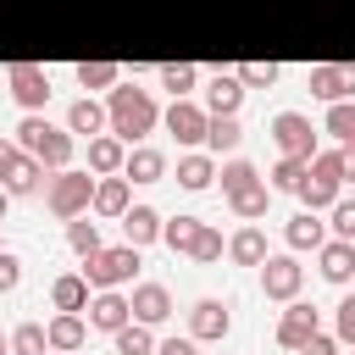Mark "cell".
I'll use <instances>...</instances> for the list:
<instances>
[{
    "label": "cell",
    "instance_id": "9",
    "mask_svg": "<svg viewBox=\"0 0 355 355\" xmlns=\"http://www.w3.org/2000/svg\"><path fill=\"white\" fill-rule=\"evenodd\" d=\"M316 327H322V311H316V305H305V300L294 294V300H288V311L277 316V344L300 355V344H305V338H311Z\"/></svg>",
    "mask_w": 355,
    "mask_h": 355
},
{
    "label": "cell",
    "instance_id": "21",
    "mask_svg": "<svg viewBox=\"0 0 355 355\" xmlns=\"http://www.w3.org/2000/svg\"><path fill=\"white\" fill-rule=\"evenodd\" d=\"M67 133H83V139H94V133H105V105H100L94 94H83V100H72V105H67Z\"/></svg>",
    "mask_w": 355,
    "mask_h": 355
},
{
    "label": "cell",
    "instance_id": "23",
    "mask_svg": "<svg viewBox=\"0 0 355 355\" xmlns=\"http://www.w3.org/2000/svg\"><path fill=\"white\" fill-rule=\"evenodd\" d=\"M283 239H288V250H322V244H327V222H322L316 211H300V216L283 227Z\"/></svg>",
    "mask_w": 355,
    "mask_h": 355
},
{
    "label": "cell",
    "instance_id": "29",
    "mask_svg": "<svg viewBox=\"0 0 355 355\" xmlns=\"http://www.w3.org/2000/svg\"><path fill=\"white\" fill-rule=\"evenodd\" d=\"M200 216H172V222H161V244L166 250H178V255H189L194 250V239H200Z\"/></svg>",
    "mask_w": 355,
    "mask_h": 355
},
{
    "label": "cell",
    "instance_id": "40",
    "mask_svg": "<svg viewBox=\"0 0 355 355\" xmlns=\"http://www.w3.org/2000/svg\"><path fill=\"white\" fill-rule=\"evenodd\" d=\"M300 178H305V161L283 155V161L272 166V183H266V189H283V194H294V189H300Z\"/></svg>",
    "mask_w": 355,
    "mask_h": 355
},
{
    "label": "cell",
    "instance_id": "32",
    "mask_svg": "<svg viewBox=\"0 0 355 355\" xmlns=\"http://www.w3.org/2000/svg\"><path fill=\"white\" fill-rule=\"evenodd\" d=\"M233 78H239L244 89H272V83L283 78V67H277V61H239Z\"/></svg>",
    "mask_w": 355,
    "mask_h": 355
},
{
    "label": "cell",
    "instance_id": "49",
    "mask_svg": "<svg viewBox=\"0 0 355 355\" xmlns=\"http://www.w3.org/2000/svg\"><path fill=\"white\" fill-rule=\"evenodd\" d=\"M6 205H11V194H6V189H0V216H6Z\"/></svg>",
    "mask_w": 355,
    "mask_h": 355
},
{
    "label": "cell",
    "instance_id": "26",
    "mask_svg": "<svg viewBox=\"0 0 355 355\" xmlns=\"http://www.w3.org/2000/svg\"><path fill=\"white\" fill-rule=\"evenodd\" d=\"M39 183H44V166L22 150V155H17V166L6 172V183H0V189H6V194H39Z\"/></svg>",
    "mask_w": 355,
    "mask_h": 355
},
{
    "label": "cell",
    "instance_id": "17",
    "mask_svg": "<svg viewBox=\"0 0 355 355\" xmlns=\"http://www.w3.org/2000/svg\"><path fill=\"white\" fill-rule=\"evenodd\" d=\"M239 105H244V83H239L233 72H211V83H205V111H211V116H239Z\"/></svg>",
    "mask_w": 355,
    "mask_h": 355
},
{
    "label": "cell",
    "instance_id": "2",
    "mask_svg": "<svg viewBox=\"0 0 355 355\" xmlns=\"http://www.w3.org/2000/svg\"><path fill=\"white\" fill-rule=\"evenodd\" d=\"M17 150H28L39 166H50V172H61V166H72V133L67 128H55V122H44L39 111H28L22 122H17Z\"/></svg>",
    "mask_w": 355,
    "mask_h": 355
},
{
    "label": "cell",
    "instance_id": "42",
    "mask_svg": "<svg viewBox=\"0 0 355 355\" xmlns=\"http://www.w3.org/2000/svg\"><path fill=\"white\" fill-rule=\"evenodd\" d=\"M327 216H333V222H327V227H333V239H355V200H344V194H338V200L327 205Z\"/></svg>",
    "mask_w": 355,
    "mask_h": 355
},
{
    "label": "cell",
    "instance_id": "34",
    "mask_svg": "<svg viewBox=\"0 0 355 355\" xmlns=\"http://www.w3.org/2000/svg\"><path fill=\"white\" fill-rule=\"evenodd\" d=\"M11 355H50V338H44V322H22L11 338Z\"/></svg>",
    "mask_w": 355,
    "mask_h": 355
},
{
    "label": "cell",
    "instance_id": "38",
    "mask_svg": "<svg viewBox=\"0 0 355 355\" xmlns=\"http://www.w3.org/2000/svg\"><path fill=\"white\" fill-rule=\"evenodd\" d=\"M305 172H311V178H327V183L344 189V150H316V155L305 161Z\"/></svg>",
    "mask_w": 355,
    "mask_h": 355
},
{
    "label": "cell",
    "instance_id": "24",
    "mask_svg": "<svg viewBox=\"0 0 355 355\" xmlns=\"http://www.w3.org/2000/svg\"><path fill=\"white\" fill-rule=\"evenodd\" d=\"M239 144H244L239 116H211V122H205V150H211V155H233Z\"/></svg>",
    "mask_w": 355,
    "mask_h": 355
},
{
    "label": "cell",
    "instance_id": "1",
    "mask_svg": "<svg viewBox=\"0 0 355 355\" xmlns=\"http://www.w3.org/2000/svg\"><path fill=\"white\" fill-rule=\"evenodd\" d=\"M161 122V105L150 89L139 83H111V100H105V128L122 139V144H144Z\"/></svg>",
    "mask_w": 355,
    "mask_h": 355
},
{
    "label": "cell",
    "instance_id": "53",
    "mask_svg": "<svg viewBox=\"0 0 355 355\" xmlns=\"http://www.w3.org/2000/svg\"><path fill=\"white\" fill-rule=\"evenodd\" d=\"M0 250H6V244H0Z\"/></svg>",
    "mask_w": 355,
    "mask_h": 355
},
{
    "label": "cell",
    "instance_id": "36",
    "mask_svg": "<svg viewBox=\"0 0 355 355\" xmlns=\"http://www.w3.org/2000/svg\"><path fill=\"white\" fill-rule=\"evenodd\" d=\"M78 83L83 89H111V83H122V67L116 61H78Z\"/></svg>",
    "mask_w": 355,
    "mask_h": 355
},
{
    "label": "cell",
    "instance_id": "14",
    "mask_svg": "<svg viewBox=\"0 0 355 355\" xmlns=\"http://www.w3.org/2000/svg\"><path fill=\"white\" fill-rule=\"evenodd\" d=\"M128 205H133V183H128L122 172L94 178V200H89V211H94V216H122Z\"/></svg>",
    "mask_w": 355,
    "mask_h": 355
},
{
    "label": "cell",
    "instance_id": "12",
    "mask_svg": "<svg viewBox=\"0 0 355 355\" xmlns=\"http://www.w3.org/2000/svg\"><path fill=\"white\" fill-rule=\"evenodd\" d=\"M227 327H233V316H227L222 300H194V305H189V338H194V344L227 338Z\"/></svg>",
    "mask_w": 355,
    "mask_h": 355
},
{
    "label": "cell",
    "instance_id": "46",
    "mask_svg": "<svg viewBox=\"0 0 355 355\" xmlns=\"http://www.w3.org/2000/svg\"><path fill=\"white\" fill-rule=\"evenodd\" d=\"M17 155H22V150H17V139H0V183H6V172L17 166Z\"/></svg>",
    "mask_w": 355,
    "mask_h": 355
},
{
    "label": "cell",
    "instance_id": "35",
    "mask_svg": "<svg viewBox=\"0 0 355 355\" xmlns=\"http://www.w3.org/2000/svg\"><path fill=\"white\" fill-rule=\"evenodd\" d=\"M338 144H355V100H333L327 105V122H322Z\"/></svg>",
    "mask_w": 355,
    "mask_h": 355
},
{
    "label": "cell",
    "instance_id": "15",
    "mask_svg": "<svg viewBox=\"0 0 355 355\" xmlns=\"http://www.w3.org/2000/svg\"><path fill=\"white\" fill-rule=\"evenodd\" d=\"M116 222H122V244L144 250V244H155V239H161V222H166V216H161L155 205H128Z\"/></svg>",
    "mask_w": 355,
    "mask_h": 355
},
{
    "label": "cell",
    "instance_id": "48",
    "mask_svg": "<svg viewBox=\"0 0 355 355\" xmlns=\"http://www.w3.org/2000/svg\"><path fill=\"white\" fill-rule=\"evenodd\" d=\"M344 150V183H355V144H338Z\"/></svg>",
    "mask_w": 355,
    "mask_h": 355
},
{
    "label": "cell",
    "instance_id": "52",
    "mask_svg": "<svg viewBox=\"0 0 355 355\" xmlns=\"http://www.w3.org/2000/svg\"><path fill=\"white\" fill-rule=\"evenodd\" d=\"M50 355H61V349H50Z\"/></svg>",
    "mask_w": 355,
    "mask_h": 355
},
{
    "label": "cell",
    "instance_id": "47",
    "mask_svg": "<svg viewBox=\"0 0 355 355\" xmlns=\"http://www.w3.org/2000/svg\"><path fill=\"white\" fill-rule=\"evenodd\" d=\"M155 355H200V349H194V338H166V344H155Z\"/></svg>",
    "mask_w": 355,
    "mask_h": 355
},
{
    "label": "cell",
    "instance_id": "27",
    "mask_svg": "<svg viewBox=\"0 0 355 355\" xmlns=\"http://www.w3.org/2000/svg\"><path fill=\"white\" fill-rule=\"evenodd\" d=\"M227 255H233L239 266H261V261H266V233H261V227H239V233L227 239Z\"/></svg>",
    "mask_w": 355,
    "mask_h": 355
},
{
    "label": "cell",
    "instance_id": "45",
    "mask_svg": "<svg viewBox=\"0 0 355 355\" xmlns=\"http://www.w3.org/2000/svg\"><path fill=\"white\" fill-rule=\"evenodd\" d=\"M300 355H338V338H333V333H322V327H316V333H311V338H305V344H300Z\"/></svg>",
    "mask_w": 355,
    "mask_h": 355
},
{
    "label": "cell",
    "instance_id": "33",
    "mask_svg": "<svg viewBox=\"0 0 355 355\" xmlns=\"http://www.w3.org/2000/svg\"><path fill=\"white\" fill-rule=\"evenodd\" d=\"M294 194H300V200H305V211H327V205H333V200H338V183H327V178H311V172H305V178H300V189H294Z\"/></svg>",
    "mask_w": 355,
    "mask_h": 355
},
{
    "label": "cell",
    "instance_id": "39",
    "mask_svg": "<svg viewBox=\"0 0 355 355\" xmlns=\"http://www.w3.org/2000/svg\"><path fill=\"white\" fill-rule=\"evenodd\" d=\"M233 205V216H244V222H255V216H266V205H272V189L266 183H255V189H244L239 200H227Z\"/></svg>",
    "mask_w": 355,
    "mask_h": 355
},
{
    "label": "cell",
    "instance_id": "51",
    "mask_svg": "<svg viewBox=\"0 0 355 355\" xmlns=\"http://www.w3.org/2000/svg\"><path fill=\"white\" fill-rule=\"evenodd\" d=\"M0 355H11V349H0Z\"/></svg>",
    "mask_w": 355,
    "mask_h": 355
},
{
    "label": "cell",
    "instance_id": "41",
    "mask_svg": "<svg viewBox=\"0 0 355 355\" xmlns=\"http://www.w3.org/2000/svg\"><path fill=\"white\" fill-rule=\"evenodd\" d=\"M222 250H227V244H222V233H216V227H211V222H205V227H200V239H194V250H189V255H194V261H200V266H211V261H222Z\"/></svg>",
    "mask_w": 355,
    "mask_h": 355
},
{
    "label": "cell",
    "instance_id": "43",
    "mask_svg": "<svg viewBox=\"0 0 355 355\" xmlns=\"http://www.w3.org/2000/svg\"><path fill=\"white\" fill-rule=\"evenodd\" d=\"M333 338H338V344H355V294L338 300V311H333Z\"/></svg>",
    "mask_w": 355,
    "mask_h": 355
},
{
    "label": "cell",
    "instance_id": "30",
    "mask_svg": "<svg viewBox=\"0 0 355 355\" xmlns=\"http://www.w3.org/2000/svg\"><path fill=\"white\" fill-rule=\"evenodd\" d=\"M194 83H200V67H189V61H166V67H161V89H166L172 100H189Z\"/></svg>",
    "mask_w": 355,
    "mask_h": 355
},
{
    "label": "cell",
    "instance_id": "31",
    "mask_svg": "<svg viewBox=\"0 0 355 355\" xmlns=\"http://www.w3.org/2000/svg\"><path fill=\"white\" fill-rule=\"evenodd\" d=\"M111 344H116V355H150V349H155V338H150L144 322H122V327L111 333Z\"/></svg>",
    "mask_w": 355,
    "mask_h": 355
},
{
    "label": "cell",
    "instance_id": "3",
    "mask_svg": "<svg viewBox=\"0 0 355 355\" xmlns=\"http://www.w3.org/2000/svg\"><path fill=\"white\" fill-rule=\"evenodd\" d=\"M89 200H94V172H78V166L50 172V183H44V205H50V216L72 222V216L89 211Z\"/></svg>",
    "mask_w": 355,
    "mask_h": 355
},
{
    "label": "cell",
    "instance_id": "6",
    "mask_svg": "<svg viewBox=\"0 0 355 355\" xmlns=\"http://www.w3.org/2000/svg\"><path fill=\"white\" fill-rule=\"evenodd\" d=\"M6 83H11V100L22 111H44L50 105V72L33 67V61H11L6 67Z\"/></svg>",
    "mask_w": 355,
    "mask_h": 355
},
{
    "label": "cell",
    "instance_id": "19",
    "mask_svg": "<svg viewBox=\"0 0 355 355\" xmlns=\"http://www.w3.org/2000/svg\"><path fill=\"white\" fill-rule=\"evenodd\" d=\"M316 261H322V277L327 283H349L355 277V239H327L316 250Z\"/></svg>",
    "mask_w": 355,
    "mask_h": 355
},
{
    "label": "cell",
    "instance_id": "5",
    "mask_svg": "<svg viewBox=\"0 0 355 355\" xmlns=\"http://www.w3.org/2000/svg\"><path fill=\"white\" fill-rule=\"evenodd\" d=\"M272 139H277V150L294 155V161H311V155L322 150V144H316V128H311L305 111H277V116H272Z\"/></svg>",
    "mask_w": 355,
    "mask_h": 355
},
{
    "label": "cell",
    "instance_id": "11",
    "mask_svg": "<svg viewBox=\"0 0 355 355\" xmlns=\"http://www.w3.org/2000/svg\"><path fill=\"white\" fill-rule=\"evenodd\" d=\"M161 122H166V133H172L178 144H205V122H211V111L194 105V100H172Z\"/></svg>",
    "mask_w": 355,
    "mask_h": 355
},
{
    "label": "cell",
    "instance_id": "10",
    "mask_svg": "<svg viewBox=\"0 0 355 355\" xmlns=\"http://www.w3.org/2000/svg\"><path fill=\"white\" fill-rule=\"evenodd\" d=\"M311 94L316 100H355V61H322L311 67Z\"/></svg>",
    "mask_w": 355,
    "mask_h": 355
},
{
    "label": "cell",
    "instance_id": "44",
    "mask_svg": "<svg viewBox=\"0 0 355 355\" xmlns=\"http://www.w3.org/2000/svg\"><path fill=\"white\" fill-rule=\"evenodd\" d=\"M17 283H22V261H17L11 250H0V294H11Z\"/></svg>",
    "mask_w": 355,
    "mask_h": 355
},
{
    "label": "cell",
    "instance_id": "20",
    "mask_svg": "<svg viewBox=\"0 0 355 355\" xmlns=\"http://www.w3.org/2000/svg\"><path fill=\"white\" fill-rule=\"evenodd\" d=\"M122 161H128V144H122L116 133H94V139H89V172H94V178L122 172Z\"/></svg>",
    "mask_w": 355,
    "mask_h": 355
},
{
    "label": "cell",
    "instance_id": "18",
    "mask_svg": "<svg viewBox=\"0 0 355 355\" xmlns=\"http://www.w3.org/2000/svg\"><path fill=\"white\" fill-rule=\"evenodd\" d=\"M122 178H128V183H161V178H166V155H161L155 144H128Z\"/></svg>",
    "mask_w": 355,
    "mask_h": 355
},
{
    "label": "cell",
    "instance_id": "16",
    "mask_svg": "<svg viewBox=\"0 0 355 355\" xmlns=\"http://www.w3.org/2000/svg\"><path fill=\"white\" fill-rule=\"evenodd\" d=\"M44 338H50V349H61V355L83 349V338H89V322H83V311H55V316L44 322Z\"/></svg>",
    "mask_w": 355,
    "mask_h": 355
},
{
    "label": "cell",
    "instance_id": "7",
    "mask_svg": "<svg viewBox=\"0 0 355 355\" xmlns=\"http://www.w3.org/2000/svg\"><path fill=\"white\" fill-rule=\"evenodd\" d=\"M300 283H305V266L294 261V255H266L261 261V288H266V300H294L300 294Z\"/></svg>",
    "mask_w": 355,
    "mask_h": 355
},
{
    "label": "cell",
    "instance_id": "37",
    "mask_svg": "<svg viewBox=\"0 0 355 355\" xmlns=\"http://www.w3.org/2000/svg\"><path fill=\"white\" fill-rule=\"evenodd\" d=\"M67 244H72L78 255H94V250H100V222H89V211L72 216V222H67Z\"/></svg>",
    "mask_w": 355,
    "mask_h": 355
},
{
    "label": "cell",
    "instance_id": "22",
    "mask_svg": "<svg viewBox=\"0 0 355 355\" xmlns=\"http://www.w3.org/2000/svg\"><path fill=\"white\" fill-rule=\"evenodd\" d=\"M216 178H222V194H227V200H239L244 189H255V183H266V178H261V166H255V161H244V155H227Z\"/></svg>",
    "mask_w": 355,
    "mask_h": 355
},
{
    "label": "cell",
    "instance_id": "13",
    "mask_svg": "<svg viewBox=\"0 0 355 355\" xmlns=\"http://www.w3.org/2000/svg\"><path fill=\"white\" fill-rule=\"evenodd\" d=\"M128 305H133V322H144V327H161V322L172 316V294H166V283H133Z\"/></svg>",
    "mask_w": 355,
    "mask_h": 355
},
{
    "label": "cell",
    "instance_id": "28",
    "mask_svg": "<svg viewBox=\"0 0 355 355\" xmlns=\"http://www.w3.org/2000/svg\"><path fill=\"white\" fill-rule=\"evenodd\" d=\"M50 305H55V311H83V305H89V283H83V272L55 277V283H50Z\"/></svg>",
    "mask_w": 355,
    "mask_h": 355
},
{
    "label": "cell",
    "instance_id": "50",
    "mask_svg": "<svg viewBox=\"0 0 355 355\" xmlns=\"http://www.w3.org/2000/svg\"><path fill=\"white\" fill-rule=\"evenodd\" d=\"M0 349H11V344H6V338H0Z\"/></svg>",
    "mask_w": 355,
    "mask_h": 355
},
{
    "label": "cell",
    "instance_id": "8",
    "mask_svg": "<svg viewBox=\"0 0 355 355\" xmlns=\"http://www.w3.org/2000/svg\"><path fill=\"white\" fill-rule=\"evenodd\" d=\"M83 311H89L83 322H89L94 333H116L122 322H133V305H128V294H116V288H94Z\"/></svg>",
    "mask_w": 355,
    "mask_h": 355
},
{
    "label": "cell",
    "instance_id": "25",
    "mask_svg": "<svg viewBox=\"0 0 355 355\" xmlns=\"http://www.w3.org/2000/svg\"><path fill=\"white\" fill-rule=\"evenodd\" d=\"M211 183H216V161H211V155H183V161H178V189L200 194V189H211Z\"/></svg>",
    "mask_w": 355,
    "mask_h": 355
},
{
    "label": "cell",
    "instance_id": "4",
    "mask_svg": "<svg viewBox=\"0 0 355 355\" xmlns=\"http://www.w3.org/2000/svg\"><path fill=\"white\" fill-rule=\"evenodd\" d=\"M133 272H139V250L133 244H100L94 255H83V283L89 288H122V283H133Z\"/></svg>",
    "mask_w": 355,
    "mask_h": 355
}]
</instances>
